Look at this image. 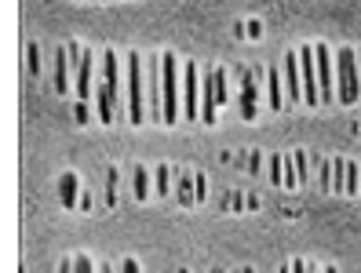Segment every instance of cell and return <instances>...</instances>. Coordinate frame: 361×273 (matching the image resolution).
Wrapping results in <instances>:
<instances>
[{"label": "cell", "instance_id": "obj_5", "mask_svg": "<svg viewBox=\"0 0 361 273\" xmlns=\"http://www.w3.org/2000/svg\"><path fill=\"white\" fill-rule=\"evenodd\" d=\"M314 55H317V84H322V106H332V102H339L332 51H329V44H314Z\"/></svg>", "mask_w": 361, "mask_h": 273}, {"label": "cell", "instance_id": "obj_20", "mask_svg": "<svg viewBox=\"0 0 361 273\" xmlns=\"http://www.w3.org/2000/svg\"><path fill=\"white\" fill-rule=\"evenodd\" d=\"M267 179H270L274 186H285V153H274V157L267 160Z\"/></svg>", "mask_w": 361, "mask_h": 273}, {"label": "cell", "instance_id": "obj_33", "mask_svg": "<svg viewBox=\"0 0 361 273\" xmlns=\"http://www.w3.org/2000/svg\"><path fill=\"white\" fill-rule=\"evenodd\" d=\"M325 273H339V269H332V266H329V269H325Z\"/></svg>", "mask_w": 361, "mask_h": 273}, {"label": "cell", "instance_id": "obj_16", "mask_svg": "<svg viewBox=\"0 0 361 273\" xmlns=\"http://www.w3.org/2000/svg\"><path fill=\"white\" fill-rule=\"evenodd\" d=\"M317 186L336 190V157H317Z\"/></svg>", "mask_w": 361, "mask_h": 273}, {"label": "cell", "instance_id": "obj_9", "mask_svg": "<svg viewBox=\"0 0 361 273\" xmlns=\"http://www.w3.org/2000/svg\"><path fill=\"white\" fill-rule=\"evenodd\" d=\"M146 88H150V120L164 124V84H161V55L146 58Z\"/></svg>", "mask_w": 361, "mask_h": 273}, {"label": "cell", "instance_id": "obj_24", "mask_svg": "<svg viewBox=\"0 0 361 273\" xmlns=\"http://www.w3.org/2000/svg\"><path fill=\"white\" fill-rule=\"evenodd\" d=\"M168 175H172V172H168V164H161V167H154V182H157V197H168V182H172V179H168Z\"/></svg>", "mask_w": 361, "mask_h": 273}, {"label": "cell", "instance_id": "obj_15", "mask_svg": "<svg viewBox=\"0 0 361 273\" xmlns=\"http://www.w3.org/2000/svg\"><path fill=\"white\" fill-rule=\"evenodd\" d=\"M59 201H62V208H77V190H80V175L77 172H66L59 179Z\"/></svg>", "mask_w": 361, "mask_h": 273}, {"label": "cell", "instance_id": "obj_7", "mask_svg": "<svg viewBox=\"0 0 361 273\" xmlns=\"http://www.w3.org/2000/svg\"><path fill=\"white\" fill-rule=\"evenodd\" d=\"M201 77H197V62H186L183 66V120H201Z\"/></svg>", "mask_w": 361, "mask_h": 273}, {"label": "cell", "instance_id": "obj_23", "mask_svg": "<svg viewBox=\"0 0 361 273\" xmlns=\"http://www.w3.org/2000/svg\"><path fill=\"white\" fill-rule=\"evenodd\" d=\"M26 70H30V77L40 73V44H37V40H30V44H26Z\"/></svg>", "mask_w": 361, "mask_h": 273}, {"label": "cell", "instance_id": "obj_1", "mask_svg": "<svg viewBox=\"0 0 361 273\" xmlns=\"http://www.w3.org/2000/svg\"><path fill=\"white\" fill-rule=\"evenodd\" d=\"M146 62L139 51L124 55V99H128V124H146L150 120V106H146Z\"/></svg>", "mask_w": 361, "mask_h": 273}, {"label": "cell", "instance_id": "obj_13", "mask_svg": "<svg viewBox=\"0 0 361 273\" xmlns=\"http://www.w3.org/2000/svg\"><path fill=\"white\" fill-rule=\"evenodd\" d=\"M70 51H66V44H62L55 55H51V77H55V91L59 95H66L70 91Z\"/></svg>", "mask_w": 361, "mask_h": 273}, {"label": "cell", "instance_id": "obj_25", "mask_svg": "<svg viewBox=\"0 0 361 273\" xmlns=\"http://www.w3.org/2000/svg\"><path fill=\"white\" fill-rule=\"evenodd\" d=\"M245 33H248V40H259L263 37V23L259 18H245Z\"/></svg>", "mask_w": 361, "mask_h": 273}, {"label": "cell", "instance_id": "obj_32", "mask_svg": "<svg viewBox=\"0 0 361 273\" xmlns=\"http://www.w3.org/2000/svg\"><path fill=\"white\" fill-rule=\"evenodd\" d=\"M99 273H114V269H110V266H99Z\"/></svg>", "mask_w": 361, "mask_h": 273}, {"label": "cell", "instance_id": "obj_10", "mask_svg": "<svg viewBox=\"0 0 361 273\" xmlns=\"http://www.w3.org/2000/svg\"><path fill=\"white\" fill-rule=\"evenodd\" d=\"M285 91H288V102L292 106H300L303 99V66H300V51L285 55Z\"/></svg>", "mask_w": 361, "mask_h": 273}, {"label": "cell", "instance_id": "obj_31", "mask_svg": "<svg viewBox=\"0 0 361 273\" xmlns=\"http://www.w3.org/2000/svg\"><path fill=\"white\" fill-rule=\"evenodd\" d=\"M238 273H256V269H252V266H241V269H238Z\"/></svg>", "mask_w": 361, "mask_h": 273}, {"label": "cell", "instance_id": "obj_30", "mask_svg": "<svg viewBox=\"0 0 361 273\" xmlns=\"http://www.w3.org/2000/svg\"><path fill=\"white\" fill-rule=\"evenodd\" d=\"M278 273H292V262H285V266H281V269H278Z\"/></svg>", "mask_w": 361, "mask_h": 273}, {"label": "cell", "instance_id": "obj_3", "mask_svg": "<svg viewBox=\"0 0 361 273\" xmlns=\"http://www.w3.org/2000/svg\"><path fill=\"white\" fill-rule=\"evenodd\" d=\"M230 84H226V70L223 66H212V70H204V77H201V124H216V110L223 106V102L230 99Z\"/></svg>", "mask_w": 361, "mask_h": 273}, {"label": "cell", "instance_id": "obj_8", "mask_svg": "<svg viewBox=\"0 0 361 273\" xmlns=\"http://www.w3.org/2000/svg\"><path fill=\"white\" fill-rule=\"evenodd\" d=\"M300 66H303V99L307 106H322V84H317V55L310 44H300Z\"/></svg>", "mask_w": 361, "mask_h": 273}, {"label": "cell", "instance_id": "obj_2", "mask_svg": "<svg viewBox=\"0 0 361 273\" xmlns=\"http://www.w3.org/2000/svg\"><path fill=\"white\" fill-rule=\"evenodd\" d=\"M161 84H164V124L183 120V70L172 51L161 55Z\"/></svg>", "mask_w": 361, "mask_h": 273}, {"label": "cell", "instance_id": "obj_26", "mask_svg": "<svg viewBox=\"0 0 361 273\" xmlns=\"http://www.w3.org/2000/svg\"><path fill=\"white\" fill-rule=\"evenodd\" d=\"M245 164H248V172H252V175H259V172H263V153H259V150H252Z\"/></svg>", "mask_w": 361, "mask_h": 273}, {"label": "cell", "instance_id": "obj_22", "mask_svg": "<svg viewBox=\"0 0 361 273\" xmlns=\"http://www.w3.org/2000/svg\"><path fill=\"white\" fill-rule=\"evenodd\" d=\"M223 208H226V212H245V208H248V193L226 190V193H223Z\"/></svg>", "mask_w": 361, "mask_h": 273}, {"label": "cell", "instance_id": "obj_21", "mask_svg": "<svg viewBox=\"0 0 361 273\" xmlns=\"http://www.w3.org/2000/svg\"><path fill=\"white\" fill-rule=\"evenodd\" d=\"M292 160H295V179H300V186H307V182H310V160H314V157H310L307 150H295Z\"/></svg>", "mask_w": 361, "mask_h": 273}, {"label": "cell", "instance_id": "obj_17", "mask_svg": "<svg viewBox=\"0 0 361 273\" xmlns=\"http://www.w3.org/2000/svg\"><path fill=\"white\" fill-rule=\"evenodd\" d=\"M150 175H154V172H146L142 164H135V172H132V193H135V201L150 197Z\"/></svg>", "mask_w": 361, "mask_h": 273}, {"label": "cell", "instance_id": "obj_11", "mask_svg": "<svg viewBox=\"0 0 361 273\" xmlns=\"http://www.w3.org/2000/svg\"><path fill=\"white\" fill-rule=\"evenodd\" d=\"M73 73H77V95H80V102H88L92 91H95V51H92L88 44H84L80 66H77Z\"/></svg>", "mask_w": 361, "mask_h": 273}, {"label": "cell", "instance_id": "obj_19", "mask_svg": "<svg viewBox=\"0 0 361 273\" xmlns=\"http://www.w3.org/2000/svg\"><path fill=\"white\" fill-rule=\"evenodd\" d=\"M357 190H361V167L354 160H343V193L354 197Z\"/></svg>", "mask_w": 361, "mask_h": 273}, {"label": "cell", "instance_id": "obj_4", "mask_svg": "<svg viewBox=\"0 0 361 273\" xmlns=\"http://www.w3.org/2000/svg\"><path fill=\"white\" fill-rule=\"evenodd\" d=\"M336 91H339L343 106H354L361 99V77H357V51L354 48H343L336 55Z\"/></svg>", "mask_w": 361, "mask_h": 273}, {"label": "cell", "instance_id": "obj_34", "mask_svg": "<svg viewBox=\"0 0 361 273\" xmlns=\"http://www.w3.org/2000/svg\"><path fill=\"white\" fill-rule=\"evenodd\" d=\"M212 273H226V269H212Z\"/></svg>", "mask_w": 361, "mask_h": 273}, {"label": "cell", "instance_id": "obj_12", "mask_svg": "<svg viewBox=\"0 0 361 273\" xmlns=\"http://www.w3.org/2000/svg\"><path fill=\"white\" fill-rule=\"evenodd\" d=\"M176 201H179V208H194V204H201V172H179Z\"/></svg>", "mask_w": 361, "mask_h": 273}, {"label": "cell", "instance_id": "obj_35", "mask_svg": "<svg viewBox=\"0 0 361 273\" xmlns=\"http://www.w3.org/2000/svg\"><path fill=\"white\" fill-rule=\"evenodd\" d=\"M357 135H361V124H357Z\"/></svg>", "mask_w": 361, "mask_h": 273}, {"label": "cell", "instance_id": "obj_28", "mask_svg": "<svg viewBox=\"0 0 361 273\" xmlns=\"http://www.w3.org/2000/svg\"><path fill=\"white\" fill-rule=\"evenodd\" d=\"M121 273H142L139 269V259H121Z\"/></svg>", "mask_w": 361, "mask_h": 273}, {"label": "cell", "instance_id": "obj_36", "mask_svg": "<svg viewBox=\"0 0 361 273\" xmlns=\"http://www.w3.org/2000/svg\"><path fill=\"white\" fill-rule=\"evenodd\" d=\"M179 273H190V269H179Z\"/></svg>", "mask_w": 361, "mask_h": 273}, {"label": "cell", "instance_id": "obj_6", "mask_svg": "<svg viewBox=\"0 0 361 273\" xmlns=\"http://www.w3.org/2000/svg\"><path fill=\"white\" fill-rule=\"evenodd\" d=\"M259 73L263 70H241V95H238V110L241 120H256L259 117Z\"/></svg>", "mask_w": 361, "mask_h": 273}, {"label": "cell", "instance_id": "obj_27", "mask_svg": "<svg viewBox=\"0 0 361 273\" xmlns=\"http://www.w3.org/2000/svg\"><path fill=\"white\" fill-rule=\"evenodd\" d=\"M73 117H77V124H88V120H92V110H88V102H80V99H77V106H73Z\"/></svg>", "mask_w": 361, "mask_h": 273}, {"label": "cell", "instance_id": "obj_14", "mask_svg": "<svg viewBox=\"0 0 361 273\" xmlns=\"http://www.w3.org/2000/svg\"><path fill=\"white\" fill-rule=\"evenodd\" d=\"M267 95H270V110H285L292 102L285 99V80H281V70H267Z\"/></svg>", "mask_w": 361, "mask_h": 273}, {"label": "cell", "instance_id": "obj_29", "mask_svg": "<svg viewBox=\"0 0 361 273\" xmlns=\"http://www.w3.org/2000/svg\"><path fill=\"white\" fill-rule=\"evenodd\" d=\"M292 273H310V266L303 259H292Z\"/></svg>", "mask_w": 361, "mask_h": 273}, {"label": "cell", "instance_id": "obj_18", "mask_svg": "<svg viewBox=\"0 0 361 273\" xmlns=\"http://www.w3.org/2000/svg\"><path fill=\"white\" fill-rule=\"evenodd\" d=\"M59 273H99V266L92 255H77V259H62Z\"/></svg>", "mask_w": 361, "mask_h": 273}]
</instances>
